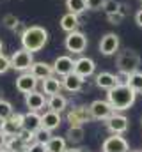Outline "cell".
<instances>
[{"label":"cell","mask_w":142,"mask_h":152,"mask_svg":"<svg viewBox=\"0 0 142 152\" xmlns=\"http://www.w3.org/2000/svg\"><path fill=\"white\" fill-rule=\"evenodd\" d=\"M20 39H21V48L34 53L43 50L44 44L48 42V30L39 25H32V27H27V30L20 36Z\"/></svg>","instance_id":"cell-2"},{"label":"cell","mask_w":142,"mask_h":152,"mask_svg":"<svg viewBox=\"0 0 142 152\" xmlns=\"http://www.w3.org/2000/svg\"><path fill=\"white\" fill-rule=\"evenodd\" d=\"M13 113H14V110H13V104H11L9 101H5V99H2V97H0V120H5V118H9Z\"/></svg>","instance_id":"cell-30"},{"label":"cell","mask_w":142,"mask_h":152,"mask_svg":"<svg viewBox=\"0 0 142 152\" xmlns=\"http://www.w3.org/2000/svg\"><path fill=\"white\" fill-rule=\"evenodd\" d=\"M2 23H4V27H7L9 30H14V28L18 27L20 20L16 18V14H5V16L2 18Z\"/></svg>","instance_id":"cell-31"},{"label":"cell","mask_w":142,"mask_h":152,"mask_svg":"<svg viewBox=\"0 0 142 152\" xmlns=\"http://www.w3.org/2000/svg\"><path fill=\"white\" fill-rule=\"evenodd\" d=\"M34 64V57H32V51L21 48V50H16L13 55H11V69L14 71H20V73H27L30 71Z\"/></svg>","instance_id":"cell-4"},{"label":"cell","mask_w":142,"mask_h":152,"mask_svg":"<svg viewBox=\"0 0 142 152\" xmlns=\"http://www.w3.org/2000/svg\"><path fill=\"white\" fill-rule=\"evenodd\" d=\"M62 118H61V113L59 112H53V110H48L41 115V127L48 129V131H53L61 126Z\"/></svg>","instance_id":"cell-15"},{"label":"cell","mask_w":142,"mask_h":152,"mask_svg":"<svg viewBox=\"0 0 142 152\" xmlns=\"http://www.w3.org/2000/svg\"><path fill=\"white\" fill-rule=\"evenodd\" d=\"M25 30H27V27H23V23H18V27L14 28V32H16V34H20V36H21Z\"/></svg>","instance_id":"cell-38"},{"label":"cell","mask_w":142,"mask_h":152,"mask_svg":"<svg viewBox=\"0 0 142 152\" xmlns=\"http://www.w3.org/2000/svg\"><path fill=\"white\" fill-rule=\"evenodd\" d=\"M66 9L68 12L82 14L84 11H87V0H66Z\"/></svg>","instance_id":"cell-26"},{"label":"cell","mask_w":142,"mask_h":152,"mask_svg":"<svg viewBox=\"0 0 142 152\" xmlns=\"http://www.w3.org/2000/svg\"><path fill=\"white\" fill-rule=\"evenodd\" d=\"M64 152H82V149H76V147H71V149H66Z\"/></svg>","instance_id":"cell-40"},{"label":"cell","mask_w":142,"mask_h":152,"mask_svg":"<svg viewBox=\"0 0 142 152\" xmlns=\"http://www.w3.org/2000/svg\"><path fill=\"white\" fill-rule=\"evenodd\" d=\"M66 149H68V147H66V138L52 136V138L46 142V151L48 152H64Z\"/></svg>","instance_id":"cell-23"},{"label":"cell","mask_w":142,"mask_h":152,"mask_svg":"<svg viewBox=\"0 0 142 152\" xmlns=\"http://www.w3.org/2000/svg\"><path fill=\"white\" fill-rule=\"evenodd\" d=\"M135 23L142 28V9L141 11H137V14H135Z\"/></svg>","instance_id":"cell-37"},{"label":"cell","mask_w":142,"mask_h":152,"mask_svg":"<svg viewBox=\"0 0 142 152\" xmlns=\"http://www.w3.org/2000/svg\"><path fill=\"white\" fill-rule=\"evenodd\" d=\"M119 44H121L119 36L114 34V32H108L100 41V53L105 55V57H112L119 51Z\"/></svg>","instance_id":"cell-7"},{"label":"cell","mask_w":142,"mask_h":152,"mask_svg":"<svg viewBox=\"0 0 142 152\" xmlns=\"http://www.w3.org/2000/svg\"><path fill=\"white\" fill-rule=\"evenodd\" d=\"M53 71H55V75H59V76L71 75V73L75 71V60L71 58L70 55H61V57H57L55 62H53Z\"/></svg>","instance_id":"cell-12"},{"label":"cell","mask_w":142,"mask_h":152,"mask_svg":"<svg viewBox=\"0 0 142 152\" xmlns=\"http://www.w3.org/2000/svg\"><path fill=\"white\" fill-rule=\"evenodd\" d=\"M27 152H48V151H46V145H44V143L36 142V143H32V145L27 149Z\"/></svg>","instance_id":"cell-36"},{"label":"cell","mask_w":142,"mask_h":152,"mask_svg":"<svg viewBox=\"0 0 142 152\" xmlns=\"http://www.w3.org/2000/svg\"><path fill=\"white\" fill-rule=\"evenodd\" d=\"M61 88H64L62 87V80H59L55 76H50V78L43 80V94L55 96V94H61Z\"/></svg>","instance_id":"cell-19"},{"label":"cell","mask_w":142,"mask_h":152,"mask_svg":"<svg viewBox=\"0 0 142 152\" xmlns=\"http://www.w3.org/2000/svg\"><path fill=\"white\" fill-rule=\"evenodd\" d=\"M50 138H52V131H48V129H44V127H41V129L36 131V142L46 145V142H48Z\"/></svg>","instance_id":"cell-32"},{"label":"cell","mask_w":142,"mask_h":152,"mask_svg":"<svg viewBox=\"0 0 142 152\" xmlns=\"http://www.w3.org/2000/svg\"><path fill=\"white\" fill-rule=\"evenodd\" d=\"M115 66L119 71H124V73H135L139 71V66H141V55L133 50H123V51H117V57H115Z\"/></svg>","instance_id":"cell-3"},{"label":"cell","mask_w":142,"mask_h":152,"mask_svg":"<svg viewBox=\"0 0 142 152\" xmlns=\"http://www.w3.org/2000/svg\"><path fill=\"white\" fill-rule=\"evenodd\" d=\"M92 117L89 112V106H76L68 112V122L70 126H84L85 122H89Z\"/></svg>","instance_id":"cell-10"},{"label":"cell","mask_w":142,"mask_h":152,"mask_svg":"<svg viewBox=\"0 0 142 152\" xmlns=\"http://www.w3.org/2000/svg\"><path fill=\"white\" fill-rule=\"evenodd\" d=\"M128 85H130L137 94L142 92V73H141V71H135V73H132V75H130Z\"/></svg>","instance_id":"cell-29"},{"label":"cell","mask_w":142,"mask_h":152,"mask_svg":"<svg viewBox=\"0 0 142 152\" xmlns=\"http://www.w3.org/2000/svg\"><path fill=\"white\" fill-rule=\"evenodd\" d=\"M5 140H7V136L0 131V149H2V147H5Z\"/></svg>","instance_id":"cell-39"},{"label":"cell","mask_w":142,"mask_h":152,"mask_svg":"<svg viewBox=\"0 0 142 152\" xmlns=\"http://www.w3.org/2000/svg\"><path fill=\"white\" fill-rule=\"evenodd\" d=\"M128 152H141V151H128Z\"/></svg>","instance_id":"cell-43"},{"label":"cell","mask_w":142,"mask_h":152,"mask_svg":"<svg viewBox=\"0 0 142 152\" xmlns=\"http://www.w3.org/2000/svg\"><path fill=\"white\" fill-rule=\"evenodd\" d=\"M126 16H128V5H126V4H121L119 11L114 12V14H108L106 20H108L112 25H119V23H123V20H124Z\"/></svg>","instance_id":"cell-27"},{"label":"cell","mask_w":142,"mask_h":152,"mask_svg":"<svg viewBox=\"0 0 142 152\" xmlns=\"http://www.w3.org/2000/svg\"><path fill=\"white\" fill-rule=\"evenodd\" d=\"M94 81H96V85L100 87V88H103V90H110V88H114L115 85H119V80H117V75H112V73H98L96 78H94Z\"/></svg>","instance_id":"cell-17"},{"label":"cell","mask_w":142,"mask_h":152,"mask_svg":"<svg viewBox=\"0 0 142 152\" xmlns=\"http://www.w3.org/2000/svg\"><path fill=\"white\" fill-rule=\"evenodd\" d=\"M87 37H85V34H82V32H78V30H75V32H70L66 39H64V46H66V50L73 53V55H80V53H84L85 51V48H87Z\"/></svg>","instance_id":"cell-5"},{"label":"cell","mask_w":142,"mask_h":152,"mask_svg":"<svg viewBox=\"0 0 142 152\" xmlns=\"http://www.w3.org/2000/svg\"><path fill=\"white\" fill-rule=\"evenodd\" d=\"M135 97H137V92L130 87V85H115L114 88L106 90V101L112 104V108L115 112H124L128 110L130 106H133L135 103Z\"/></svg>","instance_id":"cell-1"},{"label":"cell","mask_w":142,"mask_h":152,"mask_svg":"<svg viewBox=\"0 0 142 152\" xmlns=\"http://www.w3.org/2000/svg\"><path fill=\"white\" fill-rule=\"evenodd\" d=\"M46 103H48V101L44 99V96H43L41 92H37V90L30 92V94H25V104H27V108L32 110V112L43 110Z\"/></svg>","instance_id":"cell-16"},{"label":"cell","mask_w":142,"mask_h":152,"mask_svg":"<svg viewBox=\"0 0 142 152\" xmlns=\"http://www.w3.org/2000/svg\"><path fill=\"white\" fill-rule=\"evenodd\" d=\"M2 51H4V42L0 41V53H2Z\"/></svg>","instance_id":"cell-42"},{"label":"cell","mask_w":142,"mask_h":152,"mask_svg":"<svg viewBox=\"0 0 142 152\" xmlns=\"http://www.w3.org/2000/svg\"><path fill=\"white\" fill-rule=\"evenodd\" d=\"M21 127H18L11 118H5V120H0V131L5 134V136H13V134H18Z\"/></svg>","instance_id":"cell-28"},{"label":"cell","mask_w":142,"mask_h":152,"mask_svg":"<svg viewBox=\"0 0 142 152\" xmlns=\"http://www.w3.org/2000/svg\"><path fill=\"white\" fill-rule=\"evenodd\" d=\"M46 106H48V110H53V112H59V113H61V112H64V110H66L68 101H66V97H64V96L55 94V96H50V97H48Z\"/></svg>","instance_id":"cell-21"},{"label":"cell","mask_w":142,"mask_h":152,"mask_svg":"<svg viewBox=\"0 0 142 152\" xmlns=\"http://www.w3.org/2000/svg\"><path fill=\"white\" fill-rule=\"evenodd\" d=\"M128 126H130L128 118L124 115L117 113V112H114V113L106 118V127H108V131L112 134H124L128 131Z\"/></svg>","instance_id":"cell-8"},{"label":"cell","mask_w":142,"mask_h":152,"mask_svg":"<svg viewBox=\"0 0 142 152\" xmlns=\"http://www.w3.org/2000/svg\"><path fill=\"white\" fill-rule=\"evenodd\" d=\"M128 151H130L128 142L121 134L108 136L105 142H103V147H101V152H128Z\"/></svg>","instance_id":"cell-9"},{"label":"cell","mask_w":142,"mask_h":152,"mask_svg":"<svg viewBox=\"0 0 142 152\" xmlns=\"http://www.w3.org/2000/svg\"><path fill=\"white\" fill-rule=\"evenodd\" d=\"M18 152H27V151H18Z\"/></svg>","instance_id":"cell-44"},{"label":"cell","mask_w":142,"mask_h":152,"mask_svg":"<svg viewBox=\"0 0 142 152\" xmlns=\"http://www.w3.org/2000/svg\"><path fill=\"white\" fill-rule=\"evenodd\" d=\"M89 112H91V117H92L94 120H106L115 110L112 108V104H110L108 101L96 99V101H92V103L89 104Z\"/></svg>","instance_id":"cell-6"},{"label":"cell","mask_w":142,"mask_h":152,"mask_svg":"<svg viewBox=\"0 0 142 152\" xmlns=\"http://www.w3.org/2000/svg\"><path fill=\"white\" fill-rule=\"evenodd\" d=\"M105 2L106 0H87V9H91V11H100V9H103Z\"/></svg>","instance_id":"cell-35"},{"label":"cell","mask_w":142,"mask_h":152,"mask_svg":"<svg viewBox=\"0 0 142 152\" xmlns=\"http://www.w3.org/2000/svg\"><path fill=\"white\" fill-rule=\"evenodd\" d=\"M119 7H121V2H117V0H106L105 5H103V11H105V14H114V12H117L119 11Z\"/></svg>","instance_id":"cell-33"},{"label":"cell","mask_w":142,"mask_h":152,"mask_svg":"<svg viewBox=\"0 0 142 152\" xmlns=\"http://www.w3.org/2000/svg\"><path fill=\"white\" fill-rule=\"evenodd\" d=\"M66 140L71 143H80L84 140V127L82 126H70L66 133Z\"/></svg>","instance_id":"cell-25"},{"label":"cell","mask_w":142,"mask_h":152,"mask_svg":"<svg viewBox=\"0 0 142 152\" xmlns=\"http://www.w3.org/2000/svg\"><path fill=\"white\" fill-rule=\"evenodd\" d=\"M94 71H96V64H94L92 58H89V57H80L78 60H75V73L80 75L82 78L92 76Z\"/></svg>","instance_id":"cell-13"},{"label":"cell","mask_w":142,"mask_h":152,"mask_svg":"<svg viewBox=\"0 0 142 152\" xmlns=\"http://www.w3.org/2000/svg\"><path fill=\"white\" fill-rule=\"evenodd\" d=\"M78 25H80V20H78V14H75V12H66L61 18V28L68 34L75 32L78 28Z\"/></svg>","instance_id":"cell-20"},{"label":"cell","mask_w":142,"mask_h":152,"mask_svg":"<svg viewBox=\"0 0 142 152\" xmlns=\"http://www.w3.org/2000/svg\"><path fill=\"white\" fill-rule=\"evenodd\" d=\"M84 81H85V78H82L80 75H76L75 71L68 76H62V87L68 90V92H80L82 88H84Z\"/></svg>","instance_id":"cell-14"},{"label":"cell","mask_w":142,"mask_h":152,"mask_svg":"<svg viewBox=\"0 0 142 152\" xmlns=\"http://www.w3.org/2000/svg\"><path fill=\"white\" fill-rule=\"evenodd\" d=\"M23 127L29 129V131H37L41 129V115L37 112H32L29 110V113H25V122H23Z\"/></svg>","instance_id":"cell-22"},{"label":"cell","mask_w":142,"mask_h":152,"mask_svg":"<svg viewBox=\"0 0 142 152\" xmlns=\"http://www.w3.org/2000/svg\"><path fill=\"white\" fill-rule=\"evenodd\" d=\"M141 2H142V0H141Z\"/></svg>","instance_id":"cell-45"},{"label":"cell","mask_w":142,"mask_h":152,"mask_svg":"<svg viewBox=\"0 0 142 152\" xmlns=\"http://www.w3.org/2000/svg\"><path fill=\"white\" fill-rule=\"evenodd\" d=\"M36 87H37V78H36L34 75H30V71L21 73V75L16 78V90L21 92V94H30V92H34Z\"/></svg>","instance_id":"cell-11"},{"label":"cell","mask_w":142,"mask_h":152,"mask_svg":"<svg viewBox=\"0 0 142 152\" xmlns=\"http://www.w3.org/2000/svg\"><path fill=\"white\" fill-rule=\"evenodd\" d=\"M0 152H13V151H9V149H5V147H2V149H0Z\"/></svg>","instance_id":"cell-41"},{"label":"cell","mask_w":142,"mask_h":152,"mask_svg":"<svg viewBox=\"0 0 142 152\" xmlns=\"http://www.w3.org/2000/svg\"><path fill=\"white\" fill-rule=\"evenodd\" d=\"M9 69H11V58L0 53V75H5Z\"/></svg>","instance_id":"cell-34"},{"label":"cell","mask_w":142,"mask_h":152,"mask_svg":"<svg viewBox=\"0 0 142 152\" xmlns=\"http://www.w3.org/2000/svg\"><path fill=\"white\" fill-rule=\"evenodd\" d=\"M53 66L46 64V62H34L30 67V75H34L37 80H46L50 76H53Z\"/></svg>","instance_id":"cell-18"},{"label":"cell","mask_w":142,"mask_h":152,"mask_svg":"<svg viewBox=\"0 0 142 152\" xmlns=\"http://www.w3.org/2000/svg\"><path fill=\"white\" fill-rule=\"evenodd\" d=\"M5 149H9V151H13V152H18V151H27V145L23 143V140L18 134H13V136H7Z\"/></svg>","instance_id":"cell-24"}]
</instances>
